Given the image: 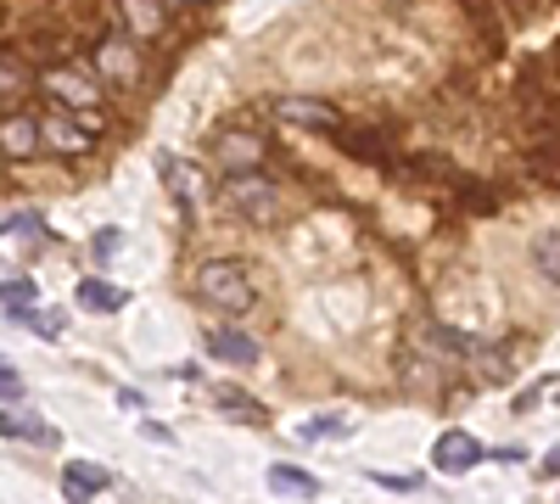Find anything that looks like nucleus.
Returning a JSON list of instances; mask_svg holds the SVG:
<instances>
[{
    "instance_id": "nucleus-1",
    "label": "nucleus",
    "mask_w": 560,
    "mask_h": 504,
    "mask_svg": "<svg viewBox=\"0 0 560 504\" xmlns=\"http://www.w3.org/2000/svg\"><path fill=\"white\" fill-rule=\"evenodd\" d=\"M197 297H202L208 308H219V314H247V308L258 303V286H253L247 263H236V258H213V263L197 269Z\"/></svg>"
},
{
    "instance_id": "nucleus-2",
    "label": "nucleus",
    "mask_w": 560,
    "mask_h": 504,
    "mask_svg": "<svg viewBox=\"0 0 560 504\" xmlns=\"http://www.w3.org/2000/svg\"><path fill=\"white\" fill-rule=\"evenodd\" d=\"M39 90H45V96H57V107H73V113H96V102H102V79L90 68H73V62L45 68Z\"/></svg>"
},
{
    "instance_id": "nucleus-3",
    "label": "nucleus",
    "mask_w": 560,
    "mask_h": 504,
    "mask_svg": "<svg viewBox=\"0 0 560 504\" xmlns=\"http://www.w3.org/2000/svg\"><path fill=\"white\" fill-rule=\"evenodd\" d=\"M224 197H230V208H242L253 224H269L275 213H280V191L269 186V179L258 174V168H242V174H224Z\"/></svg>"
},
{
    "instance_id": "nucleus-4",
    "label": "nucleus",
    "mask_w": 560,
    "mask_h": 504,
    "mask_svg": "<svg viewBox=\"0 0 560 504\" xmlns=\"http://www.w3.org/2000/svg\"><path fill=\"white\" fill-rule=\"evenodd\" d=\"M39 134H45V146H51L57 157H84L90 152V134H96V118L79 124L73 107H51L39 118Z\"/></svg>"
},
{
    "instance_id": "nucleus-5",
    "label": "nucleus",
    "mask_w": 560,
    "mask_h": 504,
    "mask_svg": "<svg viewBox=\"0 0 560 504\" xmlns=\"http://www.w3.org/2000/svg\"><path fill=\"white\" fill-rule=\"evenodd\" d=\"M269 107H275V118H287V124L325 129V134H342V113H337L331 102H319V96H275Z\"/></svg>"
},
{
    "instance_id": "nucleus-6",
    "label": "nucleus",
    "mask_w": 560,
    "mask_h": 504,
    "mask_svg": "<svg viewBox=\"0 0 560 504\" xmlns=\"http://www.w3.org/2000/svg\"><path fill=\"white\" fill-rule=\"evenodd\" d=\"M477 460H482V443L471 437V432H443L438 443H432V466L443 471V477H465V471H477Z\"/></svg>"
},
{
    "instance_id": "nucleus-7",
    "label": "nucleus",
    "mask_w": 560,
    "mask_h": 504,
    "mask_svg": "<svg viewBox=\"0 0 560 504\" xmlns=\"http://www.w3.org/2000/svg\"><path fill=\"white\" fill-rule=\"evenodd\" d=\"M213 157H219L224 174H242V168H258L264 163V141H258V134H247V129H230V134H219V141H213Z\"/></svg>"
},
{
    "instance_id": "nucleus-8",
    "label": "nucleus",
    "mask_w": 560,
    "mask_h": 504,
    "mask_svg": "<svg viewBox=\"0 0 560 504\" xmlns=\"http://www.w3.org/2000/svg\"><path fill=\"white\" fill-rule=\"evenodd\" d=\"M39 118H0V157H12V163H28L34 152H39Z\"/></svg>"
},
{
    "instance_id": "nucleus-9",
    "label": "nucleus",
    "mask_w": 560,
    "mask_h": 504,
    "mask_svg": "<svg viewBox=\"0 0 560 504\" xmlns=\"http://www.w3.org/2000/svg\"><path fill=\"white\" fill-rule=\"evenodd\" d=\"M118 12L135 39H158L168 28V0H118Z\"/></svg>"
},
{
    "instance_id": "nucleus-10",
    "label": "nucleus",
    "mask_w": 560,
    "mask_h": 504,
    "mask_svg": "<svg viewBox=\"0 0 560 504\" xmlns=\"http://www.w3.org/2000/svg\"><path fill=\"white\" fill-rule=\"evenodd\" d=\"M107 482H113L107 466H90V460H68V466H62V499H73V504L96 499Z\"/></svg>"
},
{
    "instance_id": "nucleus-11",
    "label": "nucleus",
    "mask_w": 560,
    "mask_h": 504,
    "mask_svg": "<svg viewBox=\"0 0 560 504\" xmlns=\"http://www.w3.org/2000/svg\"><path fill=\"white\" fill-rule=\"evenodd\" d=\"M0 437H28V443H62L57 437V426H45V421H34L28 409H0Z\"/></svg>"
},
{
    "instance_id": "nucleus-12",
    "label": "nucleus",
    "mask_w": 560,
    "mask_h": 504,
    "mask_svg": "<svg viewBox=\"0 0 560 504\" xmlns=\"http://www.w3.org/2000/svg\"><path fill=\"white\" fill-rule=\"evenodd\" d=\"M208 353L224 359V364H258V342L242 337V331H213L208 337Z\"/></svg>"
},
{
    "instance_id": "nucleus-13",
    "label": "nucleus",
    "mask_w": 560,
    "mask_h": 504,
    "mask_svg": "<svg viewBox=\"0 0 560 504\" xmlns=\"http://www.w3.org/2000/svg\"><path fill=\"white\" fill-rule=\"evenodd\" d=\"M163 174H168V186H174V197H179V208H197L202 202V168L197 163H163Z\"/></svg>"
},
{
    "instance_id": "nucleus-14",
    "label": "nucleus",
    "mask_w": 560,
    "mask_h": 504,
    "mask_svg": "<svg viewBox=\"0 0 560 504\" xmlns=\"http://www.w3.org/2000/svg\"><path fill=\"white\" fill-rule=\"evenodd\" d=\"M79 308H96V314H118L129 297L118 292V286H107V281H96V274H84V281H79Z\"/></svg>"
},
{
    "instance_id": "nucleus-15",
    "label": "nucleus",
    "mask_w": 560,
    "mask_h": 504,
    "mask_svg": "<svg viewBox=\"0 0 560 504\" xmlns=\"http://www.w3.org/2000/svg\"><path fill=\"white\" fill-rule=\"evenodd\" d=\"M269 493H287V499H314L319 482L298 466H269Z\"/></svg>"
},
{
    "instance_id": "nucleus-16",
    "label": "nucleus",
    "mask_w": 560,
    "mask_h": 504,
    "mask_svg": "<svg viewBox=\"0 0 560 504\" xmlns=\"http://www.w3.org/2000/svg\"><path fill=\"white\" fill-rule=\"evenodd\" d=\"M533 269L549 286H560V231H538L533 236Z\"/></svg>"
},
{
    "instance_id": "nucleus-17",
    "label": "nucleus",
    "mask_w": 560,
    "mask_h": 504,
    "mask_svg": "<svg viewBox=\"0 0 560 504\" xmlns=\"http://www.w3.org/2000/svg\"><path fill=\"white\" fill-rule=\"evenodd\" d=\"M219 415L247 421V426H264V421H269L264 409H258V398H247V392H236V387H219Z\"/></svg>"
},
{
    "instance_id": "nucleus-18",
    "label": "nucleus",
    "mask_w": 560,
    "mask_h": 504,
    "mask_svg": "<svg viewBox=\"0 0 560 504\" xmlns=\"http://www.w3.org/2000/svg\"><path fill=\"white\" fill-rule=\"evenodd\" d=\"M129 51H135V45H129V39H107V45H102V51H96V62H102V68H107L113 79H124V84H129V79L140 73V62H135Z\"/></svg>"
},
{
    "instance_id": "nucleus-19",
    "label": "nucleus",
    "mask_w": 560,
    "mask_h": 504,
    "mask_svg": "<svg viewBox=\"0 0 560 504\" xmlns=\"http://www.w3.org/2000/svg\"><path fill=\"white\" fill-rule=\"evenodd\" d=\"M12 319L28 326V331H39V337H62V314H34L28 303H12Z\"/></svg>"
},
{
    "instance_id": "nucleus-20",
    "label": "nucleus",
    "mask_w": 560,
    "mask_h": 504,
    "mask_svg": "<svg viewBox=\"0 0 560 504\" xmlns=\"http://www.w3.org/2000/svg\"><path fill=\"white\" fill-rule=\"evenodd\" d=\"M34 297V281H28V274H18V269H7V263H0V303H28Z\"/></svg>"
},
{
    "instance_id": "nucleus-21",
    "label": "nucleus",
    "mask_w": 560,
    "mask_h": 504,
    "mask_svg": "<svg viewBox=\"0 0 560 504\" xmlns=\"http://www.w3.org/2000/svg\"><path fill=\"white\" fill-rule=\"evenodd\" d=\"M0 231H7V236H39V231H45V219L23 208V213H7V219H0Z\"/></svg>"
},
{
    "instance_id": "nucleus-22",
    "label": "nucleus",
    "mask_w": 560,
    "mask_h": 504,
    "mask_svg": "<svg viewBox=\"0 0 560 504\" xmlns=\"http://www.w3.org/2000/svg\"><path fill=\"white\" fill-rule=\"evenodd\" d=\"M23 84H28V68L12 62V57H0V96H18Z\"/></svg>"
},
{
    "instance_id": "nucleus-23",
    "label": "nucleus",
    "mask_w": 560,
    "mask_h": 504,
    "mask_svg": "<svg viewBox=\"0 0 560 504\" xmlns=\"http://www.w3.org/2000/svg\"><path fill=\"white\" fill-rule=\"evenodd\" d=\"M376 488H393V493H415V488H420V477H409V471H404V477H398V471H376Z\"/></svg>"
},
{
    "instance_id": "nucleus-24",
    "label": "nucleus",
    "mask_w": 560,
    "mask_h": 504,
    "mask_svg": "<svg viewBox=\"0 0 560 504\" xmlns=\"http://www.w3.org/2000/svg\"><path fill=\"white\" fill-rule=\"evenodd\" d=\"M331 432H342V421H303V443H314V437H331Z\"/></svg>"
},
{
    "instance_id": "nucleus-25",
    "label": "nucleus",
    "mask_w": 560,
    "mask_h": 504,
    "mask_svg": "<svg viewBox=\"0 0 560 504\" xmlns=\"http://www.w3.org/2000/svg\"><path fill=\"white\" fill-rule=\"evenodd\" d=\"M23 392V382H18V371H0V398H18Z\"/></svg>"
},
{
    "instance_id": "nucleus-26",
    "label": "nucleus",
    "mask_w": 560,
    "mask_h": 504,
    "mask_svg": "<svg viewBox=\"0 0 560 504\" xmlns=\"http://www.w3.org/2000/svg\"><path fill=\"white\" fill-rule=\"evenodd\" d=\"M544 471H549V477H560V448H555L549 460H544Z\"/></svg>"
},
{
    "instance_id": "nucleus-27",
    "label": "nucleus",
    "mask_w": 560,
    "mask_h": 504,
    "mask_svg": "<svg viewBox=\"0 0 560 504\" xmlns=\"http://www.w3.org/2000/svg\"><path fill=\"white\" fill-rule=\"evenodd\" d=\"M0 371H12V359H0Z\"/></svg>"
},
{
    "instance_id": "nucleus-28",
    "label": "nucleus",
    "mask_w": 560,
    "mask_h": 504,
    "mask_svg": "<svg viewBox=\"0 0 560 504\" xmlns=\"http://www.w3.org/2000/svg\"><path fill=\"white\" fill-rule=\"evenodd\" d=\"M168 7H179V0H168Z\"/></svg>"
}]
</instances>
